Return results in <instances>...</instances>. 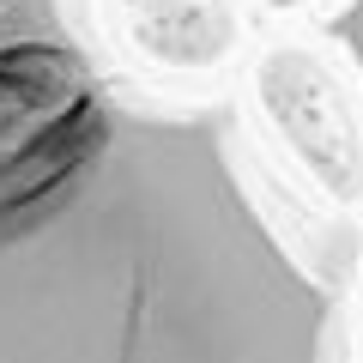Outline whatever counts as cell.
<instances>
[{
	"instance_id": "1",
	"label": "cell",
	"mask_w": 363,
	"mask_h": 363,
	"mask_svg": "<svg viewBox=\"0 0 363 363\" xmlns=\"http://www.w3.org/2000/svg\"><path fill=\"white\" fill-rule=\"evenodd\" d=\"M0 363H333V297L218 109L97 85L0 152Z\"/></svg>"
},
{
	"instance_id": "2",
	"label": "cell",
	"mask_w": 363,
	"mask_h": 363,
	"mask_svg": "<svg viewBox=\"0 0 363 363\" xmlns=\"http://www.w3.org/2000/svg\"><path fill=\"white\" fill-rule=\"evenodd\" d=\"M242 91L260 133L321 200L363 206V79L345 55L279 37L248 55Z\"/></svg>"
},
{
	"instance_id": "3",
	"label": "cell",
	"mask_w": 363,
	"mask_h": 363,
	"mask_svg": "<svg viewBox=\"0 0 363 363\" xmlns=\"http://www.w3.org/2000/svg\"><path fill=\"white\" fill-rule=\"evenodd\" d=\"M104 85L73 0H0V152Z\"/></svg>"
},
{
	"instance_id": "4",
	"label": "cell",
	"mask_w": 363,
	"mask_h": 363,
	"mask_svg": "<svg viewBox=\"0 0 363 363\" xmlns=\"http://www.w3.org/2000/svg\"><path fill=\"white\" fill-rule=\"evenodd\" d=\"M91 13L152 85H212L248 55L242 0H91Z\"/></svg>"
},
{
	"instance_id": "5",
	"label": "cell",
	"mask_w": 363,
	"mask_h": 363,
	"mask_svg": "<svg viewBox=\"0 0 363 363\" xmlns=\"http://www.w3.org/2000/svg\"><path fill=\"white\" fill-rule=\"evenodd\" d=\"M327 37H333V49L345 55V61L357 67V79H363V0H339V13L327 18Z\"/></svg>"
},
{
	"instance_id": "6",
	"label": "cell",
	"mask_w": 363,
	"mask_h": 363,
	"mask_svg": "<svg viewBox=\"0 0 363 363\" xmlns=\"http://www.w3.org/2000/svg\"><path fill=\"white\" fill-rule=\"evenodd\" d=\"M255 6H267V13H309V6H321V0H255Z\"/></svg>"
}]
</instances>
